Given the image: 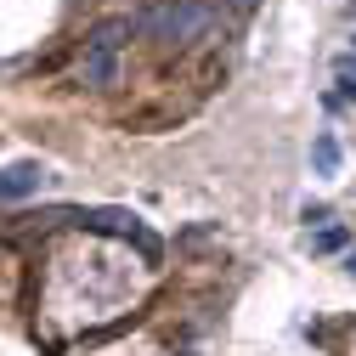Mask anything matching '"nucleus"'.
Masks as SVG:
<instances>
[{
    "instance_id": "obj_1",
    "label": "nucleus",
    "mask_w": 356,
    "mask_h": 356,
    "mask_svg": "<svg viewBox=\"0 0 356 356\" xmlns=\"http://www.w3.org/2000/svg\"><path fill=\"white\" fill-rule=\"evenodd\" d=\"M215 17V0H159V6L142 17V29L153 40H170V46H187V40H198Z\"/></svg>"
},
{
    "instance_id": "obj_2",
    "label": "nucleus",
    "mask_w": 356,
    "mask_h": 356,
    "mask_svg": "<svg viewBox=\"0 0 356 356\" xmlns=\"http://www.w3.org/2000/svg\"><path fill=\"white\" fill-rule=\"evenodd\" d=\"M124 40H130V17H102L91 34H85V85H113L119 79V51H124Z\"/></svg>"
},
{
    "instance_id": "obj_3",
    "label": "nucleus",
    "mask_w": 356,
    "mask_h": 356,
    "mask_svg": "<svg viewBox=\"0 0 356 356\" xmlns=\"http://www.w3.org/2000/svg\"><path fill=\"white\" fill-rule=\"evenodd\" d=\"M40 187H46V164H34V159H23V164H12L0 175V198H29Z\"/></svg>"
},
{
    "instance_id": "obj_4",
    "label": "nucleus",
    "mask_w": 356,
    "mask_h": 356,
    "mask_svg": "<svg viewBox=\"0 0 356 356\" xmlns=\"http://www.w3.org/2000/svg\"><path fill=\"white\" fill-rule=\"evenodd\" d=\"M334 85H339V97H356V51L334 63Z\"/></svg>"
},
{
    "instance_id": "obj_5",
    "label": "nucleus",
    "mask_w": 356,
    "mask_h": 356,
    "mask_svg": "<svg viewBox=\"0 0 356 356\" xmlns=\"http://www.w3.org/2000/svg\"><path fill=\"white\" fill-rule=\"evenodd\" d=\"M311 159H317V170H323V175H334V170H339V147H334V136H317Z\"/></svg>"
},
{
    "instance_id": "obj_6",
    "label": "nucleus",
    "mask_w": 356,
    "mask_h": 356,
    "mask_svg": "<svg viewBox=\"0 0 356 356\" xmlns=\"http://www.w3.org/2000/svg\"><path fill=\"white\" fill-rule=\"evenodd\" d=\"M345 243V227H323L317 238H311V254H328V249H339Z\"/></svg>"
},
{
    "instance_id": "obj_7",
    "label": "nucleus",
    "mask_w": 356,
    "mask_h": 356,
    "mask_svg": "<svg viewBox=\"0 0 356 356\" xmlns=\"http://www.w3.org/2000/svg\"><path fill=\"white\" fill-rule=\"evenodd\" d=\"M232 12H238V17H249V12H254V0H232Z\"/></svg>"
},
{
    "instance_id": "obj_8",
    "label": "nucleus",
    "mask_w": 356,
    "mask_h": 356,
    "mask_svg": "<svg viewBox=\"0 0 356 356\" xmlns=\"http://www.w3.org/2000/svg\"><path fill=\"white\" fill-rule=\"evenodd\" d=\"M345 266H350V272H356V249H350V254H345Z\"/></svg>"
}]
</instances>
